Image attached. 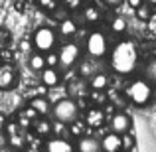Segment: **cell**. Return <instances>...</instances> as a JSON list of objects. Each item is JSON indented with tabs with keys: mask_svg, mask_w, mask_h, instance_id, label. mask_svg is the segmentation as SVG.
I'll use <instances>...</instances> for the list:
<instances>
[{
	"mask_svg": "<svg viewBox=\"0 0 156 152\" xmlns=\"http://www.w3.org/2000/svg\"><path fill=\"white\" fill-rule=\"evenodd\" d=\"M109 63L111 69L119 75H130L136 69L138 63V50L136 44L130 40H122L109 51Z\"/></svg>",
	"mask_w": 156,
	"mask_h": 152,
	"instance_id": "1",
	"label": "cell"
},
{
	"mask_svg": "<svg viewBox=\"0 0 156 152\" xmlns=\"http://www.w3.org/2000/svg\"><path fill=\"white\" fill-rule=\"evenodd\" d=\"M125 97L134 107H146L150 105V101L154 97V87L146 79H134L125 89Z\"/></svg>",
	"mask_w": 156,
	"mask_h": 152,
	"instance_id": "2",
	"label": "cell"
},
{
	"mask_svg": "<svg viewBox=\"0 0 156 152\" xmlns=\"http://www.w3.org/2000/svg\"><path fill=\"white\" fill-rule=\"evenodd\" d=\"M83 50L87 53V57L97 59V61H103L105 57H109L111 42H109V38H107L105 32L93 30V32H89V36L85 38V48Z\"/></svg>",
	"mask_w": 156,
	"mask_h": 152,
	"instance_id": "3",
	"label": "cell"
},
{
	"mask_svg": "<svg viewBox=\"0 0 156 152\" xmlns=\"http://www.w3.org/2000/svg\"><path fill=\"white\" fill-rule=\"evenodd\" d=\"M79 103L73 97H61L51 105V117L53 121L65 122V125H71L73 121L79 118Z\"/></svg>",
	"mask_w": 156,
	"mask_h": 152,
	"instance_id": "4",
	"label": "cell"
},
{
	"mask_svg": "<svg viewBox=\"0 0 156 152\" xmlns=\"http://www.w3.org/2000/svg\"><path fill=\"white\" fill-rule=\"evenodd\" d=\"M81 46L77 42H65L57 51V69L59 71H69L81 61Z\"/></svg>",
	"mask_w": 156,
	"mask_h": 152,
	"instance_id": "5",
	"label": "cell"
},
{
	"mask_svg": "<svg viewBox=\"0 0 156 152\" xmlns=\"http://www.w3.org/2000/svg\"><path fill=\"white\" fill-rule=\"evenodd\" d=\"M57 38L59 36H57V32L51 26H40L34 32V36H32V48L36 51H42V53L53 51L57 46Z\"/></svg>",
	"mask_w": 156,
	"mask_h": 152,
	"instance_id": "6",
	"label": "cell"
},
{
	"mask_svg": "<svg viewBox=\"0 0 156 152\" xmlns=\"http://www.w3.org/2000/svg\"><path fill=\"white\" fill-rule=\"evenodd\" d=\"M133 126V118L125 113V111H117V113L111 115L109 118V130L111 133H117V134H125L130 130Z\"/></svg>",
	"mask_w": 156,
	"mask_h": 152,
	"instance_id": "7",
	"label": "cell"
},
{
	"mask_svg": "<svg viewBox=\"0 0 156 152\" xmlns=\"http://www.w3.org/2000/svg\"><path fill=\"white\" fill-rule=\"evenodd\" d=\"M18 85V71L12 63H0V91H10Z\"/></svg>",
	"mask_w": 156,
	"mask_h": 152,
	"instance_id": "8",
	"label": "cell"
},
{
	"mask_svg": "<svg viewBox=\"0 0 156 152\" xmlns=\"http://www.w3.org/2000/svg\"><path fill=\"white\" fill-rule=\"evenodd\" d=\"M44 152H75V144L69 138L63 136H51L44 144Z\"/></svg>",
	"mask_w": 156,
	"mask_h": 152,
	"instance_id": "9",
	"label": "cell"
},
{
	"mask_svg": "<svg viewBox=\"0 0 156 152\" xmlns=\"http://www.w3.org/2000/svg\"><path fill=\"white\" fill-rule=\"evenodd\" d=\"M40 81H42V85L48 87V89L57 87V85L61 83L59 69H57V67H44L42 71H40Z\"/></svg>",
	"mask_w": 156,
	"mask_h": 152,
	"instance_id": "10",
	"label": "cell"
},
{
	"mask_svg": "<svg viewBox=\"0 0 156 152\" xmlns=\"http://www.w3.org/2000/svg\"><path fill=\"white\" fill-rule=\"evenodd\" d=\"M87 89H89V83L87 79L77 75L75 79H71L67 83V97H73V99H79V97H85L87 95ZM91 91V89H89Z\"/></svg>",
	"mask_w": 156,
	"mask_h": 152,
	"instance_id": "11",
	"label": "cell"
},
{
	"mask_svg": "<svg viewBox=\"0 0 156 152\" xmlns=\"http://www.w3.org/2000/svg\"><path fill=\"white\" fill-rule=\"evenodd\" d=\"M99 140H101V152H119V150H122L121 134H117V133H107Z\"/></svg>",
	"mask_w": 156,
	"mask_h": 152,
	"instance_id": "12",
	"label": "cell"
},
{
	"mask_svg": "<svg viewBox=\"0 0 156 152\" xmlns=\"http://www.w3.org/2000/svg\"><path fill=\"white\" fill-rule=\"evenodd\" d=\"M77 152H101V140L95 136H79L75 142Z\"/></svg>",
	"mask_w": 156,
	"mask_h": 152,
	"instance_id": "13",
	"label": "cell"
},
{
	"mask_svg": "<svg viewBox=\"0 0 156 152\" xmlns=\"http://www.w3.org/2000/svg\"><path fill=\"white\" fill-rule=\"evenodd\" d=\"M28 105H30L32 109H34L36 113L40 115V117H46V115H50V113H51V103H50V99H48L46 95L32 97Z\"/></svg>",
	"mask_w": 156,
	"mask_h": 152,
	"instance_id": "14",
	"label": "cell"
},
{
	"mask_svg": "<svg viewBox=\"0 0 156 152\" xmlns=\"http://www.w3.org/2000/svg\"><path fill=\"white\" fill-rule=\"evenodd\" d=\"M87 83H89V89H91V91H107L111 79L105 71H97L95 75H91L87 79Z\"/></svg>",
	"mask_w": 156,
	"mask_h": 152,
	"instance_id": "15",
	"label": "cell"
},
{
	"mask_svg": "<svg viewBox=\"0 0 156 152\" xmlns=\"http://www.w3.org/2000/svg\"><path fill=\"white\" fill-rule=\"evenodd\" d=\"M105 122V111L99 109V107H91L85 115V125L93 126V129H99L101 125Z\"/></svg>",
	"mask_w": 156,
	"mask_h": 152,
	"instance_id": "16",
	"label": "cell"
},
{
	"mask_svg": "<svg viewBox=\"0 0 156 152\" xmlns=\"http://www.w3.org/2000/svg\"><path fill=\"white\" fill-rule=\"evenodd\" d=\"M57 36H61V38H73V36L77 34V24L75 20H71L67 16L65 20H61V22H57Z\"/></svg>",
	"mask_w": 156,
	"mask_h": 152,
	"instance_id": "17",
	"label": "cell"
},
{
	"mask_svg": "<svg viewBox=\"0 0 156 152\" xmlns=\"http://www.w3.org/2000/svg\"><path fill=\"white\" fill-rule=\"evenodd\" d=\"M101 18H103V10H101L99 6H95V4L83 6V20L87 24H97Z\"/></svg>",
	"mask_w": 156,
	"mask_h": 152,
	"instance_id": "18",
	"label": "cell"
},
{
	"mask_svg": "<svg viewBox=\"0 0 156 152\" xmlns=\"http://www.w3.org/2000/svg\"><path fill=\"white\" fill-rule=\"evenodd\" d=\"M28 65H30L32 71H42L44 67H46V55H44L42 51H32L30 57H28Z\"/></svg>",
	"mask_w": 156,
	"mask_h": 152,
	"instance_id": "19",
	"label": "cell"
},
{
	"mask_svg": "<svg viewBox=\"0 0 156 152\" xmlns=\"http://www.w3.org/2000/svg\"><path fill=\"white\" fill-rule=\"evenodd\" d=\"M95 63H97V59H91V57H87V59L81 61V65H79V77L89 79L91 75H95V73L99 71V69L95 67Z\"/></svg>",
	"mask_w": 156,
	"mask_h": 152,
	"instance_id": "20",
	"label": "cell"
},
{
	"mask_svg": "<svg viewBox=\"0 0 156 152\" xmlns=\"http://www.w3.org/2000/svg\"><path fill=\"white\" fill-rule=\"evenodd\" d=\"M142 79H146L152 87H156V57L146 61L144 69H142Z\"/></svg>",
	"mask_w": 156,
	"mask_h": 152,
	"instance_id": "21",
	"label": "cell"
},
{
	"mask_svg": "<svg viewBox=\"0 0 156 152\" xmlns=\"http://www.w3.org/2000/svg\"><path fill=\"white\" fill-rule=\"evenodd\" d=\"M8 144H10L12 150H16V148H18V150H24V148H26V144H28V138L18 130V133H14V134H10V136H8Z\"/></svg>",
	"mask_w": 156,
	"mask_h": 152,
	"instance_id": "22",
	"label": "cell"
},
{
	"mask_svg": "<svg viewBox=\"0 0 156 152\" xmlns=\"http://www.w3.org/2000/svg\"><path fill=\"white\" fill-rule=\"evenodd\" d=\"M34 130L40 136H51V121H48V118H36Z\"/></svg>",
	"mask_w": 156,
	"mask_h": 152,
	"instance_id": "23",
	"label": "cell"
},
{
	"mask_svg": "<svg viewBox=\"0 0 156 152\" xmlns=\"http://www.w3.org/2000/svg\"><path fill=\"white\" fill-rule=\"evenodd\" d=\"M134 16H136V20H140V22H148V18L152 16V8H150V4L142 2L140 6L134 10Z\"/></svg>",
	"mask_w": 156,
	"mask_h": 152,
	"instance_id": "24",
	"label": "cell"
},
{
	"mask_svg": "<svg viewBox=\"0 0 156 152\" xmlns=\"http://www.w3.org/2000/svg\"><path fill=\"white\" fill-rule=\"evenodd\" d=\"M111 30H113V34H125L126 32V20L122 18V16H117V18L111 22Z\"/></svg>",
	"mask_w": 156,
	"mask_h": 152,
	"instance_id": "25",
	"label": "cell"
},
{
	"mask_svg": "<svg viewBox=\"0 0 156 152\" xmlns=\"http://www.w3.org/2000/svg\"><path fill=\"white\" fill-rule=\"evenodd\" d=\"M121 142H122V150H134V146H136V140H134V136L130 133H125L121 134Z\"/></svg>",
	"mask_w": 156,
	"mask_h": 152,
	"instance_id": "26",
	"label": "cell"
},
{
	"mask_svg": "<svg viewBox=\"0 0 156 152\" xmlns=\"http://www.w3.org/2000/svg\"><path fill=\"white\" fill-rule=\"evenodd\" d=\"M83 130H85V122L79 121V118L69 125V134H71V136H83Z\"/></svg>",
	"mask_w": 156,
	"mask_h": 152,
	"instance_id": "27",
	"label": "cell"
},
{
	"mask_svg": "<svg viewBox=\"0 0 156 152\" xmlns=\"http://www.w3.org/2000/svg\"><path fill=\"white\" fill-rule=\"evenodd\" d=\"M36 2H38V6L42 8L44 12H50V14L59 6V0H36Z\"/></svg>",
	"mask_w": 156,
	"mask_h": 152,
	"instance_id": "28",
	"label": "cell"
},
{
	"mask_svg": "<svg viewBox=\"0 0 156 152\" xmlns=\"http://www.w3.org/2000/svg\"><path fill=\"white\" fill-rule=\"evenodd\" d=\"M89 97L97 105H107V93L105 91H89Z\"/></svg>",
	"mask_w": 156,
	"mask_h": 152,
	"instance_id": "29",
	"label": "cell"
},
{
	"mask_svg": "<svg viewBox=\"0 0 156 152\" xmlns=\"http://www.w3.org/2000/svg\"><path fill=\"white\" fill-rule=\"evenodd\" d=\"M18 115H22V117H26V118H30V121H34V122H36V118H38V117H40V115H38V113H36V111H34V109H32V107H30V105H28V107H26V109H22V111H20V113H18Z\"/></svg>",
	"mask_w": 156,
	"mask_h": 152,
	"instance_id": "30",
	"label": "cell"
},
{
	"mask_svg": "<svg viewBox=\"0 0 156 152\" xmlns=\"http://www.w3.org/2000/svg\"><path fill=\"white\" fill-rule=\"evenodd\" d=\"M46 55V67H57V53L55 51H48Z\"/></svg>",
	"mask_w": 156,
	"mask_h": 152,
	"instance_id": "31",
	"label": "cell"
},
{
	"mask_svg": "<svg viewBox=\"0 0 156 152\" xmlns=\"http://www.w3.org/2000/svg\"><path fill=\"white\" fill-rule=\"evenodd\" d=\"M146 24H148V30L152 32V34H156V12H152V16L148 18V22H146Z\"/></svg>",
	"mask_w": 156,
	"mask_h": 152,
	"instance_id": "32",
	"label": "cell"
},
{
	"mask_svg": "<svg viewBox=\"0 0 156 152\" xmlns=\"http://www.w3.org/2000/svg\"><path fill=\"white\" fill-rule=\"evenodd\" d=\"M103 4L105 6H111V8H117L122 4V0H103Z\"/></svg>",
	"mask_w": 156,
	"mask_h": 152,
	"instance_id": "33",
	"label": "cell"
},
{
	"mask_svg": "<svg viewBox=\"0 0 156 152\" xmlns=\"http://www.w3.org/2000/svg\"><path fill=\"white\" fill-rule=\"evenodd\" d=\"M142 2H144V0H126V4H129V6L133 8V10H136V8L140 6Z\"/></svg>",
	"mask_w": 156,
	"mask_h": 152,
	"instance_id": "34",
	"label": "cell"
},
{
	"mask_svg": "<svg viewBox=\"0 0 156 152\" xmlns=\"http://www.w3.org/2000/svg\"><path fill=\"white\" fill-rule=\"evenodd\" d=\"M4 126H6V117H4V113H0V133L4 130Z\"/></svg>",
	"mask_w": 156,
	"mask_h": 152,
	"instance_id": "35",
	"label": "cell"
},
{
	"mask_svg": "<svg viewBox=\"0 0 156 152\" xmlns=\"http://www.w3.org/2000/svg\"><path fill=\"white\" fill-rule=\"evenodd\" d=\"M79 4H81V0H67L69 8H75V6H79Z\"/></svg>",
	"mask_w": 156,
	"mask_h": 152,
	"instance_id": "36",
	"label": "cell"
},
{
	"mask_svg": "<svg viewBox=\"0 0 156 152\" xmlns=\"http://www.w3.org/2000/svg\"><path fill=\"white\" fill-rule=\"evenodd\" d=\"M22 152H42V150H40V148H34V146H26Z\"/></svg>",
	"mask_w": 156,
	"mask_h": 152,
	"instance_id": "37",
	"label": "cell"
},
{
	"mask_svg": "<svg viewBox=\"0 0 156 152\" xmlns=\"http://www.w3.org/2000/svg\"><path fill=\"white\" fill-rule=\"evenodd\" d=\"M0 152H16V150H12V148H0Z\"/></svg>",
	"mask_w": 156,
	"mask_h": 152,
	"instance_id": "38",
	"label": "cell"
},
{
	"mask_svg": "<svg viewBox=\"0 0 156 152\" xmlns=\"http://www.w3.org/2000/svg\"><path fill=\"white\" fill-rule=\"evenodd\" d=\"M146 2H148L150 6H156V0H146Z\"/></svg>",
	"mask_w": 156,
	"mask_h": 152,
	"instance_id": "39",
	"label": "cell"
},
{
	"mask_svg": "<svg viewBox=\"0 0 156 152\" xmlns=\"http://www.w3.org/2000/svg\"><path fill=\"white\" fill-rule=\"evenodd\" d=\"M119 152H130V150H119Z\"/></svg>",
	"mask_w": 156,
	"mask_h": 152,
	"instance_id": "40",
	"label": "cell"
},
{
	"mask_svg": "<svg viewBox=\"0 0 156 152\" xmlns=\"http://www.w3.org/2000/svg\"><path fill=\"white\" fill-rule=\"evenodd\" d=\"M0 57H2V55H0ZM0 63H2V61H0Z\"/></svg>",
	"mask_w": 156,
	"mask_h": 152,
	"instance_id": "41",
	"label": "cell"
}]
</instances>
